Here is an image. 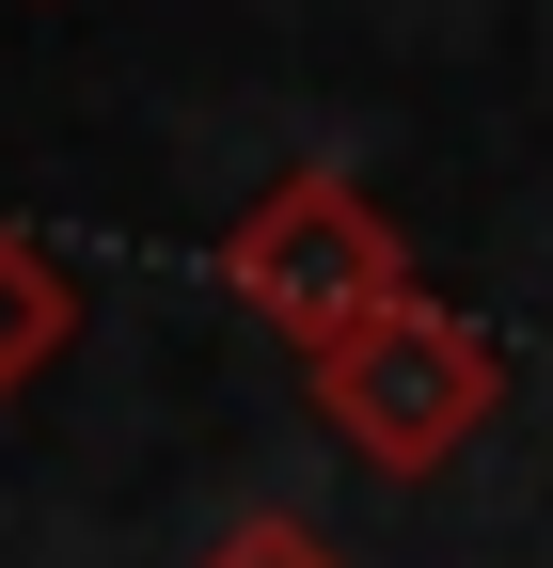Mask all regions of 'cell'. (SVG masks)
I'll return each mask as SVG.
<instances>
[{
  "label": "cell",
  "instance_id": "obj_1",
  "mask_svg": "<svg viewBox=\"0 0 553 568\" xmlns=\"http://www.w3.org/2000/svg\"><path fill=\"white\" fill-rule=\"evenodd\" d=\"M222 301L238 316H269L316 364V347H349L364 316H395L411 301V237H395V205L364 190V174H332V159H301V174H269L238 222H222Z\"/></svg>",
  "mask_w": 553,
  "mask_h": 568
},
{
  "label": "cell",
  "instance_id": "obj_2",
  "mask_svg": "<svg viewBox=\"0 0 553 568\" xmlns=\"http://www.w3.org/2000/svg\"><path fill=\"white\" fill-rule=\"evenodd\" d=\"M301 410H316L364 474H443L459 443H491V410H506V347L474 332L459 301H428V284H411L395 316H364L349 347H316V364H301Z\"/></svg>",
  "mask_w": 553,
  "mask_h": 568
},
{
  "label": "cell",
  "instance_id": "obj_3",
  "mask_svg": "<svg viewBox=\"0 0 553 568\" xmlns=\"http://www.w3.org/2000/svg\"><path fill=\"white\" fill-rule=\"evenodd\" d=\"M63 347H80V268H63L32 222H0V395H32Z\"/></svg>",
  "mask_w": 553,
  "mask_h": 568
},
{
  "label": "cell",
  "instance_id": "obj_4",
  "mask_svg": "<svg viewBox=\"0 0 553 568\" xmlns=\"http://www.w3.org/2000/svg\"><path fill=\"white\" fill-rule=\"evenodd\" d=\"M190 568H349V552H332L316 521H238V537H205Z\"/></svg>",
  "mask_w": 553,
  "mask_h": 568
}]
</instances>
